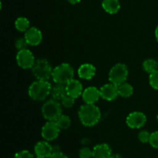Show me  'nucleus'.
<instances>
[{
	"label": "nucleus",
	"instance_id": "1",
	"mask_svg": "<svg viewBox=\"0 0 158 158\" xmlns=\"http://www.w3.org/2000/svg\"><path fill=\"white\" fill-rule=\"evenodd\" d=\"M79 118L82 124L86 127H94L99 123L101 118V112L95 104H85L80 106L78 112Z\"/></svg>",
	"mask_w": 158,
	"mask_h": 158
},
{
	"label": "nucleus",
	"instance_id": "2",
	"mask_svg": "<svg viewBox=\"0 0 158 158\" xmlns=\"http://www.w3.org/2000/svg\"><path fill=\"white\" fill-rule=\"evenodd\" d=\"M51 90L52 86L49 82L37 80L29 86V95L32 100L43 101L47 98L49 94H51Z\"/></svg>",
	"mask_w": 158,
	"mask_h": 158
},
{
	"label": "nucleus",
	"instance_id": "3",
	"mask_svg": "<svg viewBox=\"0 0 158 158\" xmlns=\"http://www.w3.org/2000/svg\"><path fill=\"white\" fill-rule=\"evenodd\" d=\"M74 69L69 63H62L52 72V80L56 84L66 85L73 79Z\"/></svg>",
	"mask_w": 158,
	"mask_h": 158
},
{
	"label": "nucleus",
	"instance_id": "4",
	"mask_svg": "<svg viewBox=\"0 0 158 158\" xmlns=\"http://www.w3.org/2000/svg\"><path fill=\"white\" fill-rule=\"evenodd\" d=\"M32 72L37 80L48 81L52 77L53 69L47 60L40 58L35 60L32 68Z\"/></svg>",
	"mask_w": 158,
	"mask_h": 158
},
{
	"label": "nucleus",
	"instance_id": "5",
	"mask_svg": "<svg viewBox=\"0 0 158 158\" xmlns=\"http://www.w3.org/2000/svg\"><path fill=\"white\" fill-rule=\"evenodd\" d=\"M42 114L48 121H56L62 115L61 104L56 100H49L42 106Z\"/></svg>",
	"mask_w": 158,
	"mask_h": 158
},
{
	"label": "nucleus",
	"instance_id": "6",
	"mask_svg": "<svg viewBox=\"0 0 158 158\" xmlns=\"http://www.w3.org/2000/svg\"><path fill=\"white\" fill-rule=\"evenodd\" d=\"M128 77V68L123 63L114 65L109 73V80L110 83L120 86L125 83Z\"/></svg>",
	"mask_w": 158,
	"mask_h": 158
},
{
	"label": "nucleus",
	"instance_id": "7",
	"mask_svg": "<svg viewBox=\"0 0 158 158\" xmlns=\"http://www.w3.org/2000/svg\"><path fill=\"white\" fill-rule=\"evenodd\" d=\"M16 62L19 66L23 69H32L35 60L33 54L28 49L19 51L16 55Z\"/></svg>",
	"mask_w": 158,
	"mask_h": 158
},
{
	"label": "nucleus",
	"instance_id": "8",
	"mask_svg": "<svg viewBox=\"0 0 158 158\" xmlns=\"http://www.w3.org/2000/svg\"><path fill=\"white\" fill-rule=\"evenodd\" d=\"M60 130L56 121H48L42 128V137L46 141H52L58 137Z\"/></svg>",
	"mask_w": 158,
	"mask_h": 158
},
{
	"label": "nucleus",
	"instance_id": "9",
	"mask_svg": "<svg viewBox=\"0 0 158 158\" xmlns=\"http://www.w3.org/2000/svg\"><path fill=\"white\" fill-rule=\"evenodd\" d=\"M147 122V117L143 113L133 112L127 116L126 123L131 129H140L143 127Z\"/></svg>",
	"mask_w": 158,
	"mask_h": 158
},
{
	"label": "nucleus",
	"instance_id": "10",
	"mask_svg": "<svg viewBox=\"0 0 158 158\" xmlns=\"http://www.w3.org/2000/svg\"><path fill=\"white\" fill-rule=\"evenodd\" d=\"M100 97L107 101H113L116 100L119 96L118 86L114 83H107L100 89Z\"/></svg>",
	"mask_w": 158,
	"mask_h": 158
},
{
	"label": "nucleus",
	"instance_id": "11",
	"mask_svg": "<svg viewBox=\"0 0 158 158\" xmlns=\"http://www.w3.org/2000/svg\"><path fill=\"white\" fill-rule=\"evenodd\" d=\"M25 39L27 41L28 44L30 46H38L43 40V34L37 28L30 27L26 32H25Z\"/></svg>",
	"mask_w": 158,
	"mask_h": 158
},
{
	"label": "nucleus",
	"instance_id": "12",
	"mask_svg": "<svg viewBox=\"0 0 158 158\" xmlns=\"http://www.w3.org/2000/svg\"><path fill=\"white\" fill-rule=\"evenodd\" d=\"M83 101L87 104H94L99 100L100 97V89L95 86H89L84 89L82 94Z\"/></svg>",
	"mask_w": 158,
	"mask_h": 158
},
{
	"label": "nucleus",
	"instance_id": "13",
	"mask_svg": "<svg viewBox=\"0 0 158 158\" xmlns=\"http://www.w3.org/2000/svg\"><path fill=\"white\" fill-rule=\"evenodd\" d=\"M67 95L77 99L83 94V86L79 80L73 79L66 85Z\"/></svg>",
	"mask_w": 158,
	"mask_h": 158
},
{
	"label": "nucleus",
	"instance_id": "14",
	"mask_svg": "<svg viewBox=\"0 0 158 158\" xmlns=\"http://www.w3.org/2000/svg\"><path fill=\"white\" fill-rule=\"evenodd\" d=\"M34 151L37 157L49 158L52 154V146L48 141H40L35 144Z\"/></svg>",
	"mask_w": 158,
	"mask_h": 158
},
{
	"label": "nucleus",
	"instance_id": "15",
	"mask_svg": "<svg viewBox=\"0 0 158 158\" xmlns=\"http://www.w3.org/2000/svg\"><path fill=\"white\" fill-rule=\"evenodd\" d=\"M112 155V150L107 143H100L93 149V158H110Z\"/></svg>",
	"mask_w": 158,
	"mask_h": 158
},
{
	"label": "nucleus",
	"instance_id": "16",
	"mask_svg": "<svg viewBox=\"0 0 158 158\" xmlns=\"http://www.w3.org/2000/svg\"><path fill=\"white\" fill-rule=\"evenodd\" d=\"M96 67L93 64L89 63H84L81 65L78 69V75L80 78L83 80H89L93 79V77L96 74Z\"/></svg>",
	"mask_w": 158,
	"mask_h": 158
},
{
	"label": "nucleus",
	"instance_id": "17",
	"mask_svg": "<svg viewBox=\"0 0 158 158\" xmlns=\"http://www.w3.org/2000/svg\"><path fill=\"white\" fill-rule=\"evenodd\" d=\"M102 7L109 14H116L120 9L119 0H103Z\"/></svg>",
	"mask_w": 158,
	"mask_h": 158
},
{
	"label": "nucleus",
	"instance_id": "18",
	"mask_svg": "<svg viewBox=\"0 0 158 158\" xmlns=\"http://www.w3.org/2000/svg\"><path fill=\"white\" fill-rule=\"evenodd\" d=\"M66 95H67V93H66V85L57 84L52 87L51 96L54 100H62Z\"/></svg>",
	"mask_w": 158,
	"mask_h": 158
},
{
	"label": "nucleus",
	"instance_id": "19",
	"mask_svg": "<svg viewBox=\"0 0 158 158\" xmlns=\"http://www.w3.org/2000/svg\"><path fill=\"white\" fill-rule=\"evenodd\" d=\"M118 92L119 96L124 98H127V97H131L134 94V88L131 86L130 83H123L118 86Z\"/></svg>",
	"mask_w": 158,
	"mask_h": 158
},
{
	"label": "nucleus",
	"instance_id": "20",
	"mask_svg": "<svg viewBox=\"0 0 158 158\" xmlns=\"http://www.w3.org/2000/svg\"><path fill=\"white\" fill-rule=\"evenodd\" d=\"M143 69L148 73L151 74L158 69V63L154 59H148L143 63Z\"/></svg>",
	"mask_w": 158,
	"mask_h": 158
},
{
	"label": "nucleus",
	"instance_id": "21",
	"mask_svg": "<svg viewBox=\"0 0 158 158\" xmlns=\"http://www.w3.org/2000/svg\"><path fill=\"white\" fill-rule=\"evenodd\" d=\"M15 26L20 32H26L29 29V21L25 17H20L15 22Z\"/></svg>",
	"mask_w": 158,
	"mask_h": 158
},
{
	"label": "nucleus",
	"instance_id": "22",
	"mask_svg": "<svg viewBox=\"0 0 158 158\" xmlns=\"http://www.w3.org/2000/svg\"><path fill=\"white\" fill-rule=\"evenodd\" d=\"M56 123L58 125L59 127L61 130H66L70 127L71 125V120L68 116L66 115H63L62 114L56 120Z\"/></svg>",
	"mask_w": 158,
	"mask_h": 158
},
{
	"label": "nucleus",
	"instance_id": "23",
	"mask_svg": "<svg viewBox=\"0 0 158 158\" xmlns=\"http://www.w3.org/2000/svg\"><path fill=\"white\" fill-rule=\"evenodd\" d=\"M149 83L151 87L158 90V69L150 74Z\"/></svg>",
	"mask_w": 158,
	"mask_h": 158
},
{
	"label": "nucleus",
	"instance_id": "24",
	"mask_svg": "<svg viewBox=\"0 0 158 158\" xmlns=\"http://www.w3.org/2000/svg\"><path fill=\"white\" fill-rule=\"evenodd\" d=\"M15 48H16L19 51H20L23 50V49H27V46H29V44H28L27 41H26V40L24 37V38L17 39V40H15Z\"/></svg>",
	"mask_w": 158,
	"mask_h": 158
},
{
	"label": "nucleus",
	"instance_id": "25",
	"mask_svg": "<svg viewBox=\"0 0 158 158\" xmlns=\"http://www.w3.org/2000/svg\"><path fill=\"white\" fill-rule=\"evenodd\" d=\"M80 158H93V150L87 147L81 148L79 152Z\"/></svg>",
	"mask_w": 158,
	"mask_h": 158
},
{
	"label": "nucleus",
	"instance_id": "26",
	"mask_svg": "<svg viewBox=\"0 0 158 158\" xmlns=\"http://www.w3.org/2000/svg\"><path fill=\"white\" fill-rule=\"evenodd\" d=\"M61 101L62 105H63L64 107L71 108L73 106L74 103H75V98H73V97H70V96L69 95H66Z\"/></svg>",
	"mask_w": 158,
	"mask_h": 158
},
{
	"label": "nucleus",
	"instance_id": "27",
	"mask_svg": "<svg viewBox=\"0 0 158 158\" xmlns=\"http://www.w3.org/2000/svg\"><path fill=\"white\" fill-rule=\"evenodd\" d=\"M151 134L147 131H141L138 134V139L141 143H149Z\"/></svg>",
	"mask_w": 158,
	"mask_h": 158
},
{
	"label": "nucleus",
	"instance_id": "28",
	"mask_svg": "<svg viewBox=\"0 0 158 158\" xmlns=\"http://www.w3.org/2000/svg\"><path fill=\"white\" fill-rule=\"evenodd\" d=\"M150 144L155 149H158V131H155L151 134L150 137Z\"/></svg>",
	"mask_w": 158,
	"mask_h": 158
},
{
	"label": "nucleus",
	"instance_id": "29",
	"mask_svg": "<svg viewBox=\"0 0 158 158\" xmlns=\"http://www.w3.org/2000/svg\"><path fill=\"white\" fill-rule=\"evenodd\" d=\"M14 158H34V156L28 151H21L16 153Z\"/></svg>",
	"mask_w": 158,
	"mask_h": 158
},
{
	"label": "nucleus",
	"instance_id": "30",
	"mask_svg": "<svg viewBox=\"0 0 158 158\" xmlns=\"http://www.w3.org/2000/svg\"><path fill=\"white\" fill-rule=\"evenodd\" d=\"M49 158H69L65 154L62 153L61 151L57 153H53Z\"/></svg>",
	"mask_w": 158,
	"mask_h": 158
},
{
	"label": "nucleus",
	"instance_id": "31",
	"mask_svg": "<svg viewBox=\"0 0 158 158\" xmlns=\"http://www.w3.org/2000/svg\"><path fill=\"white\" fill-rule=\"evenodd\" d=\"M60 147L57 146V145H54V146H52V154H53V153L60 152Z\"/></svg>",
	"mask_w": 158,
	"mask_h": 158
},
{
	"label": "nucleus",
	"instance_id": "32",
	"mask_svg": "<svg viewBox=\"0 0 158 158\" xmlns=\"http://www.w3.org/2000/svg\"><path fill=\"white\" fill-rule=\"evenodd\" d=\"M68 1H69V3H71V4L75 5V4H77V3L80 2L81 0H68Z\"/></svg>",
	"mask_w": 158,
	"mask_h": 158
},
{
	"label": "nucleus",
	"instance_id": "33",
	"mask_svg": "<svg viewBox=\"0 0 158 158\" xmlns=\"http://www.w3.org/2000/svg\"><path fill=\"white\" fill-rule=\"evenodd\" d=\"M110 158H123V157H121L119 154H114V155H111V157Z\"/></svg>",
	"mask_w": 158,
	"mask_h": 158
},
{
	"label": "nucleus",
	"instance_id": "34",
	"mask_svg": "<svg viewBox=\"0 0 158 158\" xmlns=\"http://www.w3.org/2000/svg\"><path fill=\"white\" fill-rule=\"evenodd\" d=\"M155 37H156V40H157L158 42V26H157V28H156L155 29Z\"/></svg>",
	"mask_w": 158,
	"mask_h": 158
},
{
	"label": "nucleus",
	"instance_id": "35",
	"mask_svg": "<svg viewBox=\"0 0 158 158\" xmlns=\"http://www.w3.org/2000/svg\"><path fill=\"white\" fill-rule=\"evenodd\" d=\"M37 158H43V157H37Z\"/></svg>",
	"mask_w": 158,
	"mask_h": 158
},
{
	"label": "nucleus",
	"instance_id": "36",
	"mask_svg": "<svg viewBox=\"0 0 158 158\" xmlns=\"http://www.w3.org/2000/svg\"><path fill=\"white\" fill-rule=\"evenodd\" d=\"M157 121H158V114H157Z\"/></svg>",
	"mask_w": 158,
	"mask_h": 158
}]
</instances>
